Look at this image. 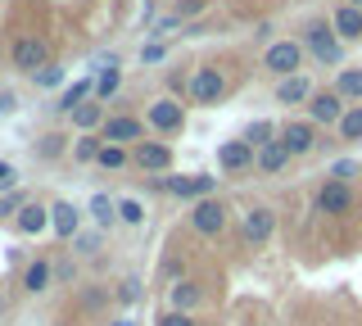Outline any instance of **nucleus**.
I'll list each match as a JSON object with an SVG mask.
<instances>
[{
	"label": "nucleus",
	"mask_w": 362,
	"mask_h": 326,
	"mask_svg": "<svg viewBox=\"0 0 362 326\" xmlns=\"http://www.w3.org/2000/svg\"><path fill=\"white\" fill-rule=\"evenodd\" d=\"M299 64H303V50L294 46V41H276V46L263 54V69H272L276 77H294V73H299Z\"/></svg>",
	"instance_id": "obj_1"
},
{
	"label": "nucleus",
	"mask_w": 362,
	"mask_h": 326,
	"mask_svg": "<svg viewBox=\"0 0 362 326\" xmlns=\"http://www.w3.org/2000/svg\"><path fill=\"white\" fill-rule=\"evenodd\" d=\"M45 64H50V50H45L41 37H23V41H14V69L37 73V69H45Z\"/></svg>",
	"instance_id": "obj_2"
},
{
	"label": "nucleus",
	"mask_w": 362,
	"mask_h": 326,
	"mask_svg": "<svg viewBox=\"0 0 362 326\" xmlns=\"http://www.w3.org/2000/svg\"><path fill=\"white\" fill-rule=\"evenodd\" d=\"M226 91V77L218 69H199L190 77V100H199V105H213V100H222Z\"/></svg>",
	"instance_id": "obj_3"
},
{
	"label": "nucleus",
	"mask_w": 362,
	"mask_h": 326,
	"mask_svg": "<svg viewBox=\"0 0 362 326\" xmlns=\"http://www.w3.org/2000/svg\"><path fill=\"white\" fill-rule=\"evenodd\" d=\"M317 209L322 213H349L354 209V190H349V182H326L322 190H317Z\"/></svg>",
	"instance_id": "obj_4"
},
{
	"label": "nucleus",
	"mask_w": 362,
	"mask_h": 326,
	"mask_svg": "<svg viewBox=\"0 0 362 326\" xmlns=\"http://www.w3.org/2000/svg\"><path fill=\"white\" fill-rule=\"evenodd\" d=\"M308 50H313L322 64H339V41H335V32L326 28V23H313V28H308Z\"/></svg>",
	"instance_id": "obj_5"
},
{
	"label": "nucleus",
	"mask_w": 362,
	"mask_h": 326,
	"mask_svg": "<svg viewBox=\"0 0 362 326\" xmlns=\"http://www.w3.org/2000/svg\"><path fill=\"white\" fill-rule=\"evenodd\" d=\"M190 222H195V231H204V235H218L222 222H226V209L218 204V199H204V204H195Z\"/></svg>",
	"instance_id": "obj_6"
},
{
	"label": "nucleus",
	"mask_w": 362,
	"mask_h": 326,
	"mask_svg": "<svg viewBox=\"0 0 362 326\" xmlns=\"http://www.w3.org/2000/svg\"><path fill=\"white\" fill-rule=\"evenodd\" d=\"M218 163L226 168V173H240V168L254 163V145H249V141H226L218 150Z\"/></svg>",
	"instance_id": "obj_7"
},
{
	"label": "nucleus",
	"mask_w": 362,
	"mask_h": 326,
	"mask_svg": "<svg viewBox=\"0 0 362 326\" xmlns=\"http://www.w3.org/2000/svg\"><path fill=\"white\" fill-rule=\"evenodd\" d=\"M272 227H276L272 209H249V213H245V240H249V245H263L267 235H272Z\"/></svg>",
	"instance_id": "obj_8"
},
{
	"label": "nucleus",
	"mask_w": 362,
	"mask_h": 326,
	"mask_svg": "<svg viewBox=\"0 0 362 326\" xmlns=\"http://www.w3.org/2000/svg\"><path fill=\"white\" fill-rule=\"evenodd\" d=\"M276 100L281 105H303V100H313V86H308V77H281V86H276Z\"/></svg>",
	"instance_id": "obj_9"
},
{
	"label": "nucleus",
	"mask_w": 362,
	"mask_h": 326,
	"mask_svg": "<svg viewBox=\"0 0 362 326\" xmlns=\"http://www.w3.org/2000/svg\"><path fill=\"white\" fill-rule=\"evenodd\" d=\"M281 145H286L290 154H308L313 150V127L308 122H290V127L281 132Z\"/></svg>",
	"instance_id": "obj_10"
},
{
	"label": "nucleus",
	"mask_w": 362,
	"mask_h": 326,
	"mask_svg": "<svg viewBox=\"0 0 362 326\" xmlns=\"http://www.w3.org/2000/svg\"><path fill=\"white\" fill-rule=\"evenodd\" d=\"M313 118H317V122H335V118H344V95H335V91L313 95Z\"/></svg>",
	"instance_id": "obj_11"
},
{
	"label": "nucleus",
	"mask_w": 362,
	"mask_h": 326,
	"mask_svg": "<svg viewBox=\"0 0 362 326\" xmlns=\"http://www.w3.org/2000/svg\"><path fill=\"white\" fill-rule=\"evenodd\" d=\"M150 122L158 132H177L181 127V105H177V100H158V105L150 109Z\"/></svg>",
	"instance_id": "obj_12"
},
{
	"label": "nucleus",
	"mask_w": 362,
	"mask_h": 326,
	"mask_svg": "<svg viewBox=\"0 0 362 326\" xmlns=\"http://www.w3.org/2000/svg\"><path fill=\"white\" fill-rule=\"evenodd\" d=\"M168 159H173V154H168V145H154V141H145L141 150H136V163H141L145 173H163Z\"/></svg>",
	"instance_id": "obj_13"
},
{
	"label": "nucleus",
	"mask_w": 362,
	"mask_h": 326,
	"mask_svg": "<svg viewBox=\"0 0 362 326\" xmlns=\"http://www.w3.org/2000/svg\"><path fill=\"white\" fill-rule=\"evenodd\" d=\"M335 32H339L344 41H358V37H362V9H354V5L335 9Z\"/></svg>",
	"instance_id": "obj_14"
},
{
	"label": "nucleus",
	"mask_w": 362,
	"mask_h": 326,
	"mask_svg": "<svg viewBox=\"0 0 362 326\" xmlns=\"http://www.w3.org/2000/svg\"><path fill=\"white\" fill-rule=\"evenodd\" d=\"M286 159H290V150H286L281 141L258 145V168H263V173H281V168H286Z\"/></svg>",
	"instance_id": "obj_15"
},
{
	"label": "nucleus",
	"mask_w": 362,
	"mask_h": 326,
	"mask_svg": "<svg viewBox=\"0 0 362 326\" xmlns=\"http://www.w3.org/2000/svg\"><path fill=\"white\" fill-rule=\"evenodd\" d=\"M168 190H173V195H209V190H213V177H173Z\"/></svg>",
	"instance_id": "obj_16"
},
{
	"label": "nucleus",
	"mask_w": 362,
	"mask_h": 326,
	"mask_svg": "<svg viewBox=\"0 0 362 326\" xmlns=\"http://www.w3.org/2000/svg\"><path fill=\"white\" fill-rule=\"evenodd\" d=\"M105 136L109 141H136V136H141V122H136V118H109Z\"/></svg>",
	"instance_id": "obj_17"
},
{
	"label": "nucleus",
	"mask_w": 362,
	"mask_h": 326,
	"mask_svg": "<svg viewBox=\"0 0 362 326\" xmlns=\"http://www.w3.org/2000/svg\"><path fill=\"white\" fill-rule=\"evenodd\" d=\"M50 222H54V231H59V235H73L82 218H77L73 204H54V209H50Z\"/></svg>",
	"instance_id": "obj_18"
},
{
	"label": "nucleus",
	"mask_w": 362,
	"mask_h": 326,
	"mask_svg": "<svg viewBox=\"0 0 362 326\" xmlns=\"http://www.w3.org/2000/svg\"><path fill=\"white\" fill-rule=\"evenodd\" d=\"M45 222H50V218H45V209H41V204H23V209H18V231H28V235H32V231H41Z\"/></svg>",
	"instance_id": "obj_19"
},
{
	"label": "nucleus",
	"mask_w": 362,
	"mask_h": 326,
	"mask_svg": "<svg viewBox=\"0 0 362 326\" xmlns=\"http://www.w3.org/2000/svg\"><path fill=\"white\" fill-rule=\"evenodd\" d=\"M173 303H177V313L195 308V303H199V286H195V281H177V286H173Z\"/></svg>",
	"instance_id": "obj_20"
},
{
	"label": "nucleus",
	"mask_w": 362,
	"mask_h": 326,
	"mask_svg": "<svg viewBox=\"0 0 362 326\" xmlns=\"http://www.w3.org/2000/svg\"><path fill=\"white\" fill-rule=\"evenodd\" d=\"M335 95H362V69H344L335 77Z\"/></svg>",
	"instance_id": "obj_21"
},
{
	"label": "nucleus",
	"mask_w": 362,
	"mask_h": 326,
	"mask_svg": "<svg viewBox=\"0 0 362 326\" xmlns=\"http://www.w3.org/2000/svg\"><path fill=\"white\" fill-rule=\"evenodd\" d=\"M339 136H344V141H358L362 136V109H349V114L339 118Z\"/></svg>",
	"instance_id": "obj_22"
},
{
	"label": "nucleus",
	"mask_w": 362,
	"mask_h": 326,
	"mask_svg": "<svg viewBox=\"0 0 362 326\" xmlns=\"http://www.w3.org/2000/svg\"><path fill=\"white\" fill-rule=\"evenodd\" d=\"M100 118H105V109H100V105H77L73 109V122H77V127H95Z\"/></svg>",
	"instance_id": "obj_23"
},
{
	"label": "nucleus",
	"mask_w": 362,
	"mask_h": 326,
	"mask_svg": "<svg viewBox=\"0 0 362 326\" xmlns=\"http://www.w3.org/2000/svg\"><path fill=\"white\" fill-rule=\"evenodd\" d=\"M45 281H50V267H45V263H32L28 276H23V286H28V290H45Z\"/></svg>",
	"instance_id": "obj_24"
},
{
	"label": "nucleus",
	"mask_w": 362,
	"mask_h": 326,
	"mask_svg": "<svg viewBox=\"0 0 362 326\" xmlns=\"http://www.w3.org/2000/svg\"><path fill=\"white\" fill-rule=\"evenodd\" d=\"M86 91H90V82H77V86H68V91H64V109H68V114L86 100Z\"/></svg>",
	"instance_id": "obj_25"
},
{
	"label": "nucleus",
	"mask_w": 362,
	"mask_h": 326,
	"mask_svg": "<svg viewBox=\"0 0 362 326\" xmlns=\"http://www.w3.org/2000/svg\"><path fill=\"white\" fill-rule=\"evenodd\" d=\"M95 91H100V95H113V91H118V69H100Z\"/></svg>",
	"instance_id": "obj_26"
},
{
	"label": "nucleus",
	"mask_w": 362,
	"mask_h": 326,
	"mask_svg": "<svg viewBox=\"0 0 362 326\" xmlns=\"http://www.w3.org/2000/svg\"><path fill=\"white\" fill-rule=\"evenodd\" d=\"M100 163H105V168H122V163H127L122 145H105V150H100Z\"/></svg>",
	"instance_id": "obj_27"
},
{
	"label": "nucleus",
	"mask_w": 362,
	"mask_h": 326,
	"mask_svg": "<svg viewBox=\"0 0 362 326\" xmlns=\"http://www.w3.org/2000/svg\"><path fill=\"white\" fill-rule=\"evenodd\" d=\"M245 141H249V145H267V141H272V127H267V122H254Z\"/></svg>",
	"instance_id": "obj_28"
},
{
	"label": "nucleus",
	"mask_w": 362,
	"mask_h": 326,
	"mask_svg": "<svg viewBox=\"0 0 362 326\" xmlns=\"http://www.w3.org/2000/svg\"><path fill=\"white\" fill-rule=\"evenodd\" d=\"M90 213H95V222H109L113 218V204H109L105 195H95V199H90Z\"/></svg>",
	"instance_id": "obj_29"
},
{
	"label": "nucleus",
	"mask_w": 362,
	"mask_h": 326,
	"mask_svg": "<svg viewBox=\"0 0 362 326\" xmlns=\"http://www.w3.org/2000/svg\"><path fill=\"white\" fill-rule=\"evenodd\" d=\"M37 82H41V86H59V82H64V73L54 69V64H45V69L37 73Z\"/></svg>",
	"instance_id": "obj_30"
},
{
	"label": "nucleus",
	"mask_w": 362,
	"mask_h": 326,
	"mask_svg": "<svg viewBox=\"0 0 362 326\" xmlns=\"http://www.w3.org/2000/svg\"><path fill=\"white\" fill-rule=\"evenodd\" d=\"M204 5H209V0H177V18H190V14H199Z\"/></svg>",
	"instance_id": "obj_31"
},
{
	"label": "nucleus",
	"mask_w": 362,
	"mask_h": 326,
	"mask_svg": "<svg viewBox=\"0 0 362 326\" xmlns=\"http://www.w3.org/2000/svg\"><path fill=\"white\" fill-rule=\"evenodd\" d=\"M118 213H122V218H127V222H141V218H145L136 199H122V204H118Z\"/></svg>",
	"instance_id": "obj_32"
},
{
	"label": "nucleus",
	"mask_w": 362,
	"mask_h": 326,
	"mask_svg": "<svg viewBox=\"0 0 362 326\" xmlns=\"http://www.w3.org/2000/svg\"><path fill=\"white\" fill-rule=\"evenodd\" d=\"M100 150H105V145H95V141H77V159H100Z\"/></svg>",
	"instance_id": "obj_33"
},
{
	"label": "nucleus",
	"mask_w": 362,
	"mask_h": 326,
	"mask_svg": "<svg viewBox=\"0 0 362 326\" xmlns=\"http://www.w3.org/2000/svg\"><path fill=\"white\" fill-rule=\"evenodd\" d=\"M354 173H358V163H335L331 168V182H349Z\"/></svg>",
	"instance_id": "obj_34"
},
{
	"label": "nucleus",
	"mask_w": 362,
	"mask_h": 326,
	"mask_svg": "<svg viewBox=\"0 0 362 326\" xmlns=\"http://www.w3.org/2000/svg\"><path fill=\"white\" fill-rule=\"evenodd\" d=\"M158 326H195V322H190V318H186V313H168V318H163V322H158Z\"/></svg>",
	"instance_id": "obj_35"
},
{
	"label": "nucleus",
	"mask_w": 362,
	"mask_h": 326,
	"mask_svg": "<svg viewBox=\"0 0 362 326\" xmlns=\"http://www.w3.org/2000/svg\"><path fill=\"white\" fill-rule=\"evenodd\" d=\"M14 182H18V177H14V168H9V163H0V190H9Z\"/></svg>",
	"instance_id": "obj_36"
},
{
	"label": "nucleus",
	"mask_w": 362,
	"mask_h": 326,
	"mask_svg": "<svg viewBox=\"0 0 362 326\" xmlns=\"http://www.w3.org/2000/svg\"><path fill=\"white\" fill-rule=\"evenodd\" d=\"M141 59H145V64H158V59H163V46H145Z\"/></svg>",
	"instance_id": "obj_37"
},
{
	"label": "nucleus",
	"mask_w": 362,
	"mask_h": 326,
	"mask_svg": "<svg viewBox=\"0 0 362 326\" xmlns=\"http://www.w3.org/2000/svg\"><path fill=\"white\" fill-rule=\"evenodd\" d=\"M14 209H23V195H5V199H0V213H14Z\"/></svg>",
	"instance_id": "obj_38"
},
{
	"label": "nucleus",
	"mask_w": 362,
	"mask_h": 326,
	"mask_svg": "<svg viewBox=\"0 0 362 326\" xmlns=\"http://www.w3.org/2000/svg\"><path fill=\"white\" fill-rule=\"evenodd\" d=\"M349 5H354V9H362V0H349Z\"/></svg>",
	"instance_id": "obj_39"
}]
</instances>
